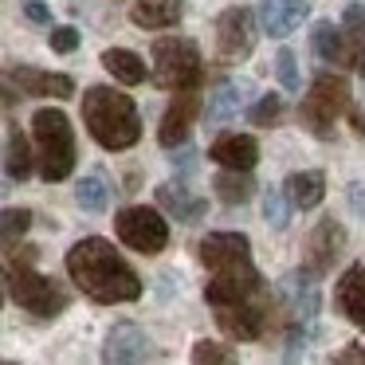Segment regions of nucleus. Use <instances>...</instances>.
<instances>
[{
    "label": "nucleus",
    "instance_id": "c9c22d12",
    "mask_svg": "<svg viewBox=\"0 0 365 365\" xmlns=\"http://www.w3.org/2000/svg\"><path fill=\"white\" fill-rule=\"evenodd\" d=\"M346 205L357 220H365V181H349L346 185Z\"/></svg>",
    "mask_w": 365,
    "mask_h": 365
},
{
    "label": "nucleus",
    "instance_id": "dca6fc26",
    "mask_svg": "<svg viewBox=\"0 0 365 365\" xmlns=\"http://www.w3.org/2000/svg\"><path fill=\"white\" fill-rule=\"evenodd\" d=\"M279 299L287 302V310H291V318H299V322H314L318 307H322V294H318V275L314 271H291V275L279 283Z\"/></svg>",
    "mask_w": 365,
    "mask_h": 365
},
{
    "label": "nucleus",
    "instance_id": "bb28decb",
    "mask_svg": "<svg viewBox=\"0 0 365 365\" xmlns=\"http://www.w3.org/2000/svg\"><path fill=\"white\" fill-rule=\"evenodd\" d=\"M28 228H32V208H0V255L12 252Z\"/></svg>",
    "mask_w": 365,
    "mask_h": 365
},
{
    "label": "nucleus",
    "instance_id": "412c9836",
    "mask_svg": "<svg viewBox=\"0 0 365 365\" xmlns=\"http://www.w3.org/2000/svg\"><path fill=\"white\" fill-rule=\"evenodd\" d=\"M283 197H287V205L291 208H314V205H322V197H326V173L322 169H299V173H291L283 185Z\"/></svg>",
    "mask_w": 365,
    "mask_h": 365
},
{
    "label": "nucleus",
    "instance_id": "f257e3e1",
    "mask_svg": "<svg viewBox=\"0 0 365 365\" xmlns=\"http://www.w3.org/2000/svg\"><path fill=\"white\" fill-rule=\"evenodd\" d=\"M67 275H71V283L91 302H103V307L142 299V279H138V271L103 236H87L67 252Z\"/></svg>",
    "mask_w": 365,
    "mask_h": 365
},
{
    "label": "nucleus",
    "instance_id": "20e7f679",
    "mask_svg": "<svg viewBox=\"0 0 365 365\" xmlns=\"http://www.w3.org/2000/svg\"><path fill=\"white\" fill-rule=\"evenodd\" d=\"M153 83L161 91H197L205 83L200 48L192 40H185V36L153 40Z\"/></svg>",
    "mask_w": 365,
    "mask_h": 365
},
{
    "label": "nucleus",
    "instance_id": "5701e85b",
    "mask_svg": "<svg viewBox=\"0 0 365 365\" xmlns=\"http://www.w3.org/2000/svg\"><path fill=\"white\" fill-rule=\"evenodd\" d=\"M181 16H185V0H134L130 4V20L138 28H150V32L181 24Z\"/></svg>",
    "mask_w": 365,
    "mask_h": 365
},
{
    "label": "nucleus",
    "instance_id": "f03ea898",
    "mask_svg": "<svg viewBox=\"0 0 365 365\" xmlns=\"http://www.w3.org/2000/svg\"><path fill=\"white\" fill-rule=\"evenodd\" d=\"M83 126L103 150L122 153L130 145H138V138H142V114H138L130 95L98 83L83 95Z\"/></svg>",
    "mask_w": 365,
    "mask_h": 365
},
{
    "label": "nucleus",
    "instance_id": "9d476101",
    "mask_svg": "<svg viewBox=\"0 0 365 365\" xmlns=\"http://www.w3.org/2000/svg\"><path fill=\"white\" fill-rule=\"evenodd\" d=\"M271 310H275V302H271V294L259 287L252 299H240V302H232V307H216V322H220V330L228 334L232 341H255V338L267 334Z\"/></svg>",
    "mask_w": 365,
    "mask_h": 365
},
{
    "label": "nucleus",
    "instance_id": "2f4dec72",
    "mask_svg": "<svg viewBox=\"0 0 365 365\" xmlns=\"http://www.w3.org/2000/svg\"><path fill=\"white\" fill-rule=\"evenodd\" d=\"M279 118H283V95H263L255 106H247V122L259 130H271Z\"/></svg>",
    "mask_w": 365,
    "mask_h": 365
},
{
    "label": "nucleus",
    "instance_id": "7c9ffc66",
    "mask_svg": "<svg viewBox=\"0 0 365 365\" xmlns=\"http://www.w3.org/2000/svg\"><path fill=\"white\" fill-rule=\"evenodd\" d=\"M192 361H197V365H236L240 357H236V349L224 346V341L200 338L197 346H192Z\"/></svg>",
    "mask_w": 365,
    "mask_h": 365
},
{
    "label": "nucleus",
    "instance_id": "473e14b6",
    "mask_svg": "<svg viewBox=\"0 0 365 365\" xmlns=\"http://www.w3.org/2000/svg\"><path fill=\"white\" fill-rule=\"evenodd\" d=\"M275 75H279V83H283L287 91H299V87H302L299 63H294V51H291V48H279V56H275Z\"/></svg>",
    "mask_w": 365,
    "mask_h": 365
},
{
    "label": "nucleus",
    "instance_id": "a211bd4d",
    "mask_svg": "<svg viewBox=\"0 0 365 365\" xmlns=\"http://www.w3.org/2000/svg\"><path fill=\"white\" fill-rule=\"evenodd\" d=\"M334 307L346 322L365 330V263H354V267L341 271L338 287H334Z\"/></svg>",
    "mask_w": 365,
    "mask_h": 365
},
{
    "label": "nucleus",
    "instance_id": "393cba45",
    "mask_svg": "<svg viewBox=\"0 0 365 365\" xmlns=\"http://www.w3.org/2000/svg\"><path fill=\"white\" fill-rule=\"evenodd\" d=\"M103 67L122 83V87H138V83H145V59L138 56V51H130V48H106L103 51Z\"/></svg>",
    "mask_w": 365,
    "mask_h": 365
},
{
    "label": "nucleus",
    "instance_id": "72a5a7b5",
    "mask_svg": "<svg viewBox=\"0 0 365 365\" xmlns=\"http://www.w3.org/2000/svg\"><path fill=\"white\" fill-rule=\"evenodd\" d=\"M79 40L83 36L75 32V28H51V36H48V43H51V51H59V56H71L75 48H79Z\"/></svg>",
    "mask_w": 365,
    "mask_h": 365
},
{
    "label": "nucleus",
    "instance_id": "b1692460",
    "mask_svg": "<svg viewBox=\"0 0 365 365\" xmlns=\"http://www.w3.org/2000/svg\"><path fill=\"white\" fill-rule=\"evenodd\" d=\"M32 169H36V158H32V145H28L24 130L9 126V138H4V173L12 181H28Z\"/></svg>",
    "mask_w": 365,
    "mask_h": 365
},
{
    "label": "nucleus",
    "instance_id": "0eeeda50",
    "mask_svg": "<svg viewBox=\"0 0 365 365\" xmlns=\"http://www.w3.org/2000/svg\"><path fill=\"white\" fill-rule=\"evenodd\" d=\"M114 232L126 247L142 255H161L169 244V220L158 212V208H145V205H130L114 216Z\"/></svg>",
    "mask_w": 365,
    "mask_h": 365
},
{
    "label": "nucleus",
    "instance_id": "4468645a",
    "mask_svg": "<svg viewBox=\"0 0 365 365\" xmlns=\"http://www.w3.org/2000/svg\"><path fill=\"white\" fill-rule=\"evenodd\" d=\"M158 346L153 338L134 322H118L110 334H106V346H103V361H158Z\"/></svg>",
    "mask_w": 365,
    "mask_h": 365
},
{
    "label": "nucleus",
    "instance_id": "ddd939ff",
    "mask_svg": "<svg viewBox=\"0 0 365 365\" xmlns=\"http://www.w3.org/2000/svg\"><path fill=\"white\" fill-rule=\"evenodd\" d=\"M341 252H346V228H341L334 216H322V220L310 228V236H307L302 263H307V271H314V275L322 279L326 271L341 259Z\"/></svg>",
    "mask_w": 365,
    "mask_h": 365
},
{
    "label": "nucleus",
    "instance_id": "c85d7f7f",
    "mask_svg": "<svg viewBox=\"0 0 365 365\" xmlns=\"http://www.w3.org/2000/svg\"><path fill=\"white\" fill-rule=\"evenodd\" d=\"M75 200H79L83 212H103V208L110 205V185H106V177L103 173L83 177V181L75 185Z\"/></svg>",
    "mask_w": 365,
    "mask_h": 365
},
{
    "label": "nucleus",
    "instance_id": "2eb2a0df",
    "mask_svg": "<svg viewBox=\"0 0 365 365\" xmlns=\"http://www.w3.org/2000/svg\"><path fill=\"white\" fill-rule=\"evenodd\" d=\"M9 83L20 91V98H71L75 95V79L71 75H56V71H36V67H9Z\"/></svg>",
    "mask_w": 365,
    "mask_h": 365
},
{
    "label": "nucleus",
    "instance_id": "e433bc0d",
    "mask_svg": "<svg viewBox=\"0 0 365 365\" xmlns=\"http://www.w3.org/2000/svg\"><path fill=\"white\" fill-rule=\"evenodd\" d=\"M330 361H338V365H361V361H365V346H361V341H354V346L338 349Z\"/></svg>",
    "mask_w": 365,
    "mask_h": 365
},
{
    "label": "nucleus",
    "instance_id": "58836bf2",
    "mask_svg": "<svg viewBox=\"0 0 365 365\" xmlns=\"http://www.w3.org/2000/svg\"><path fill=\"white\" fill-rule=\"evenodd\" d=\"M349 114V126H354L357 138H365V110H346Z\"/></svg>",
    "mask_w": 365,
    "mask_h": 365
},
{
    "label": "nucleus",
    "instance_id": "f8f14e48",
    "mask_svg": "<svg viewBox=\"0 0 365 365\" xmlns=\"http://www.w3.org/2000/svg\"><path fill=\"white\" fill-rule=\"evenodd\" d=\"M200 87L197 91H173V103L165 106V114H161V126H158V142L165 145V150H177V145L189 142L192 126H197L200 118Z\"/></svg>",
    "mask_w": 365,
    "mask_h": 365
},
{
    "label": "nucleus",
    "instance_id": "f3484780",
    "mask_svg": "<svg viewBox=\"0 0 365 365\" xmlns=\"http://www.w3.org/2000/svg\"><path fill=\"white\" fill-rule=\"evenodd\" d=\"M263 287V275L255 267L247 271H224V275H212L205 283V302L208 307H232L240 299H252Z\"/></svg>",
    "mask_w": 365,
    "mask_h": 365
},
{
    "label": "nucleus",
    "instance_id": "c756f323",
    "mask_svg": "<svg viewBox=\"0 0 365 365\" xmlns=\"http://www.w3.org/2000/svg\"><path fill=\"white\" fill-rule=\"evenodd\" d=\"M263 220H267L271 232H287V224H291V205H287L283 189L263 192Z\"/></svg>",
    "mask_w": 365,
    "mask_h": 365
},
{
    "label": "nucleus",
    "instance_id": "1a4fd4ad",
    "mask_svg": "<svg viewBox=\"0 0 365 365\" xmlns=\"http://www.w3.org/2000/svg\"><path fill=\"white\" fill-rule=\"evenodd\" d=\"M310 48L322 63L338 67V71H354V75H365V43L354 40L341 24L334 20H318L310 28Z\"/></svg>",
    "mask_w": 365,
    "mask_h": 365
},
{
    "label": "nucleus",
    "instance_id": "9b49d317",
    "mask_svg": "<svg viewBox=\"0 0 365 365\" xmlns=\"http://www.w3.org/2000/svg\"><path fill=\"white\" fill-rule=\"evenodd\" d=\"M200 263H205L212 275H224V271H247L252 263V240L244 232H208L197 244Z\"/></svg>",
    "mask_w": 365,
    "mask_h": 365
},
{
    "label": "nucleus",
    "instance_id": "6ab92c4d",
    "mask_svg": "<svg viewBox=\"0 0 365 365\" xmlns=\"http://www.w3.org/2000/svg\"><path fill=\"white\" fill-rule=\"evenodd\" d=\"M208 161H216L220 169H255L259 142L252 134H220L208 145Z\"/></svg>",
    "mask_w": 365,
    "mask_h": 365
},
{
    "label": "nucleus",
    "instance_id": "a878e982",
    "mask_svg": "<svg viewBox=\"0 0 365 365\" xmlns=\"http://www.w3.org/2000/svg\"><path fill=\"white\" fill-rule=\"evenodd\" d=\"M212 189L224 205H247L255 197V177L252 169H224V173H216Z\"/></svg>",
    "mask_w": 365,
    "mask_h": 365
},
{
    "label": "nucleus",
    "instance_id": "423d86ee",
    "mask_svg": "<svg viewBox=\"0 0 365 365\" xmlns=\"http://www.w3.org/2000/svg\"><path fill=\"white\" fill-rule=\"evenodd\" d=\"M9 294L16 307H24L28 314L36 318H59L67 310V291L56 283V279L40 275V271L32 267V263H12L9 267Z\"/></svg>",
    "mask_w": 365,
    "mask_h": 365
},
{
    "label": "nucleus",
    "instance_id": "6e6552de",
    "mask_svg": "<svg viewBox=\"0 0 365 365\" xmlns=\"http://www.w3.org/2000/svg\"><path fill=\"white\" fill-rule=\"evenodd\" d=\"M255 40H259V24H255V12L236 4V9H224L216 16V56L220 63H244L252 59Z\"/></svg>",
    "mask_w": 365,
    "mask_h": 365
},
{
    "label": "nucleus",
    "instance_id": "aec40b11",
    "mask_svg": "<svg viewBox=\"0 0 365 365\" xmlns=\"http://www.w3.org/2000/svg\"><path fill=\"white\" fill-rule=\"evenodd\" d=\"M307 16H310V0H263V4H259L263 32L275 36V40L291 36Z\"/></svg>",
    "mask_w": 365,
    "mask_h": 365
},
{
    "label": "nucleus",
    "instance_id": "39448f33",
    "mask_svg": "<svg viewBox=\"0 0 365 365\" xmlns=\"http://www.w3.org/2000/svg\"><path fill=\"white\" fill-rule=\"evenodd\" d=\"M346 110H349V83L341 79V75H334V71H322V75H314L310 91L302 95L299 122H302L307 134L330 142V138H334V122H338Z\"/></svg>",
    "mask_w": 365,
    "mask_h": 365
},
{
    "label": "nucleus",
    "instance_id": "4c0bfd02",
    "mask_svg": "<svg viewBox=\"0 0 365 365\" xmlns=\"http://www.w3.org/2000/svg\"><path fill=\"white\" fill-rule=\"evenodd\" d=\"M24 12H28V20H36V24H48V20H51L48 4H40V0H28V4H24Z\"/></svg>",
    "mask_w": 365,
    "mask_h": 365
},
{
    "label": "nucleus",
    "instance_id": "cd10ccee",
    "mask_svg": "<svg viewBox=\"0 0 365 365\" xmlns=\"http://www.w3.org/2000/svg\"><path fill=\"white\" fill-rule=\"evenodd\" d=\"M240 103H244V87H240V83H220L216 95L208 98V106H200V110H205L208 122H224L240 110Z\"/></svg>",
    "mask_w": 365,
    "mask_h": 365
},
{
    "label": "nucleus",
    "instance_id": "4be33fe9",
    "mask_svg": "<svg viewBox=\"0 0 365 365\" xmlns=\"http://www.w3.org/2000/svg\"><path fill=\"white\" fill-rule=\"evenodd\" d=\"M158 205L165 208L177 224H197V220H205V212H208V200L192 197L185 185H173V181L158 185Z\"/></svg>",
    "mask_w": 365,
    "mask_h": 365
},
{
    "label": "nucleus",
    "instance_id": "f704fd0d",
    "mask_svg": "<svg viewBox=\"0 0 365 365\" xmlns=\"http://www.w3.org/2000/svg\"><path fill=\"white\" fill-rule=\"evenodd\" d=\"M341 28H346L354 40L365 43V4H349V9L341 12Z\"/></svg>",
    "mask_w": 365,
    "mask_h": 365
},
{
    "label": "nucleus",
    "instance_id": "7ed1b4c3",
    "mask_svg": "<svg viewBox=\"0 0 365 365\" xmlns=\"http://www.w3.org/2000/svg\"><path fill=\"white\" fill-rule=\"evenodd\" d=\"M32 138H36V165L43 181H67L75 169V130L71 118L56 106H43L32 114Z\"/></svg>",
    "mask_w": 365,
    "mask_h": 365
},
{
    "label": "nucleus",
    "instance_id": "ea45409f",
    "mask_svg": "<svg viewBox=\"0 0 365 365\" xmlns=\"http://www.w3.org/2000/svg\"><path fill=\"white\" fill-rule=\"evenodd\" d=\"M0 302H4V283H0Z\"/></svg>",
    "mask_w": 365,
    "mask_h": 365
}]
</instances>
